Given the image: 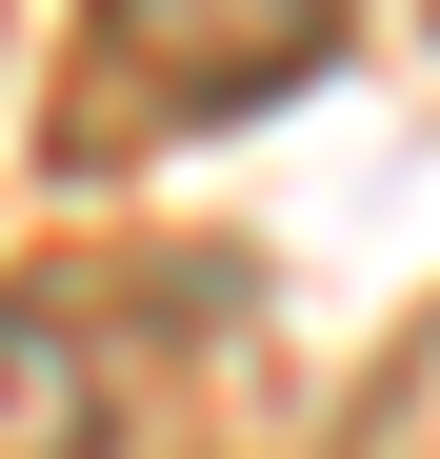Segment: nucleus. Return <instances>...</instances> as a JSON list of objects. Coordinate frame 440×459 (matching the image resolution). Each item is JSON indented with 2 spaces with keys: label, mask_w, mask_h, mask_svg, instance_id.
<instances>
[{
  "label": "nucleus",
  "mask_w": 440,
  "mask_h": 459,
  "mask_svg": "<svg viewBox=\"0 0 440 459\" xmlns=\"http://www.w3.org/2000/svg\"><path fill=\"white\" fill-rule=\"evenodd\" d=\"M0 459H101V359L40 299H0Z\"/></svg>",
  "instance_id": "obj_2"
},
{
  "label": "nucleus",
  "mask_w": 440,
  "mask_h": 459,
  "mask_svg": "<svg viewBox=\"0 0 440 459\" xmlns=\"http://www.w3.org/2000/svg\"><path fill=\"white\" fill-rule=\"evenodd\" d=\"M340 21H360V0H101V60H120L140 100L220 120V100H280Z\"/></svg>",
  "instance_id": "obj_1"
}]
</instances>
